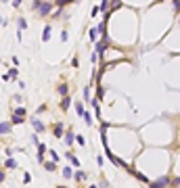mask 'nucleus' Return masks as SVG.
Instances as JSON below:
<instances>
[{"instance_id":"nucleus-1","label":"nucleus","mask_w":180,"mask_h":188,"mask_svg":"<svg viewBox=\"0 0 180 188\" xmlns=\"http://www.w3.org/2000/svg\"><path fill=\"white\" fill-rule=\"evenodd\" d=\"M50 8H52V2H36V11L40 15H48Z\"/></svg>"},{"instance_id":"nucleus-2","label":"nucleus","mask_w":180,"mask_h":188,"mask_svg":"<svg viewBox=\"0 0 180 188\" xmlns=\"http://www.w3.org/2000/svg\"><path fill=\"white\" fill-rule=\"evenodd\" d=\"M11 128H13V123H11V121L0 123V136H2V134H8V132H11Z\"/></svg>"},{"instance_id":"nucleus-3","label":"nucleus","mask_w":180,"mask_h":188,"mask_svg":"<svg viewBox=\"0 0 180 188\" xmlns=\"http://www.w3.org/2000/svg\"><path fill=\"white\" fill-rule=\"evenodd\" d=\"M32 126H34V130H36V132H42V130H44V123H42L38 117H36V119H32Z\"/></svg>"},{"instance_id":"nucleus-4","label":"nucleus","mask_w":180,"mask_h":188,"mask_svg":"<svg viewBox=\"0 0 180 188\" xmlns=\"http://www.w3.org/2000/svg\"><path fill=\"white\" fill-rule=\"evenodd\" d=\"M44 150H46V146L42 142H38V161H40V163L44 161Z\"/></svg>"},{"instance_id":"nucleus-5","label":"nucleus","mask_w":180,"mask_h":188,"mask_svg":"<svg viewBox=\"0 0 180 188\" xmlns=\"http://www.w3.org/2000/svg\"><path fill=\"white\" fill-rule=\"evenodd\" d=\"M63 178H65V180L73 178V169H71V167H65V169H63Z\"/></svg>"},{"instance_id":"nucleus-6","label":"nucleus","mask_w":180,"mask_h":188,"mask_svg":"<svg viewBox=\"0 0 180 188\" xmlns=\"http://www.w3.org/2000/svg\"><path fill=\"white\" fill-rule=\"evenodd\" d=\"M166 184H170V180H168V178H159V180H155V182H153V186H166Z\"/></svg>"},{"instance_id":"nucleus-7","label":"nucleus","mask_w":180,"mask_h":188,"mask_svg":"<svg viewBox=\"0 0 180 188\" xmlns=\"http://www.w3.org/2000/svg\"><path fill=\"white\" fill-rule=\"evenodd\" d=\"M50 32H52V29H50V25H46V27H44V36H42V40H44V42H48V40H50Z\"/></svg>"},{"instance_id":"nucleus-8","label":"nucleus","mask_w":180,"mask_h":188,"mask_svg":"<svg viewBox=\"0 0 180 188\" xmlns=\"http://www.w3.org/2000/svg\"><path fill=\"white\" fill-rule=\"evenodd\" d=\"M65 157H67V159H69V161H71V163H73V165H76V167H80V161H78V159H76V157H73V155H71V153H67V155H65Z\"/></svg>"},{"instance_id":"nucleus-9","label":"nucleus","mask_w":180,"mask_h":188,"mask_svg":"<svg viewBox=\"0 0 180 188\" xmlns=\"http://www.w3.org/2000/svg\"><path fill=\"white\" fill-rule=\"evenodd\" d=\"M98 8H101V11H103V13H107V11H109V0H103V2H101V6H98Z\"/></svg>"},{"instance_id":"nucleus-10","label":"nucleus","mask_w":180,"mask_h":188,"mask_svg":"<svg viewBox=\"0 0 180 188\" xmlns=\"http://www.w3.org/2000/svg\"><path fill=\"white\" fill-rule=\"evenodd\" d=\"M54 136H63V126H61V123L54 126Z\"/></svg>"},{"instance_id":"nucleus-11","label":"nucleus","mask_w":180,"mask_h":188,"mask_svg":"<svg viewBox=\"0 0 180 188\" xmlns=\"http://www.w3.org/2000/svg\"><path fill=\"white\" fill-rule=\"evenodd\" d=\"M4 165H6L8 169H13V167H17V163H15V159H11V157L6 159V163H4Z\"/></svg>"},{"instance_id":"nucleus-12","label":"nucleus","mask_w":180,"mask_h":188,"mask_svg":"<svg viewBox=\"0 0 180 188\" xmlns=\"http://www.w3.org/2000/svg\"><path fill=\"white\" fill-rule=\"evenodd\" d=\"M76 180H86V171H76Z\"/></svg>"},{"instance_id":"nucleus-13","label":"nucleus","mask_w":180,"mask_h":188,"mask_svg":"<svg viewBox=\"0 0 180 188\" xmlns=\"http://www.w3.org/2000/svg\"><path fill=\"white\" fill-rule=\"evenodd\" d=\"M73 140H76V138H73V134H65V142H67L69 146L73 144Z\"/></svg>"},{"instance_id":"nucleus-14","label":"nucleus","mask_w":180,"mask_h":188,"mask_svg":"<svg viewBox=\"0 0 180 188\" xmlns=\"http://www.w3.org/2000/svg\"><path fill=\"white\" fill-rule=\"evenodd\" d=\"M82 117H84V121H86V123H92V117H90V113H86V111H84V113H82Z\"/></svg>"},{"instance_id":"nucleus-15","label":"nucleus","mask_w":180,"mask_h":188,"mask_svg":"<svg viewBox=\"0 0 180 188\" xmlns=\"http://www.w3.org/2000/svg\"><path fill=\"white\" fill-rule=\"evenodd\" d=\"M17 25H19V29H25V27H27V21H25V19H19Z\"/></svg>"},{"instance_id":"nucleus-16","label":"nucleus","mask_w":180,"mask_h":188,"mask_svg":"<svg viewBox=\"0 0 180 188\" xmlns=\"http://www.w3.org/2000/svg\"><path fill=\"white\" fill-rule=\"evenodd\" d=\"M69 102H71V100H69V98H67V94H65V98H63L61 107H63V109H69Z\"/></svg>"},{"instance_id":"nucleus-17","label":"nucleus","mask_w":180,"mask_h":188,"mask_svg":"<svg viewBox=\"0 0 180 188\" xmlns=\"http://www.w3.org/2000/svg\"><path fill=\"white\" fill-rule=\"evenodd\" d=\"M76 111H78V115H82V113H84V105L78 102V105H76Z\"/></svg>"},{"instance_id":"nucleus-18","label":"nucleus","mask_w":180,"mask_h":188,"mask_svg":"<svg viewBox=\"0 0 180 188\" xmlns=\"http://www.w3.org/2000/svg\"><path fill=\"white\" fill-rule=\"evenodd\" d=\"M44 167L48 171H54V161H52V163H44Z\"/></svg>"},{"instance_id":"nucleus-19","label":"nucleus","mask_w":180,"mask_h":188,"mask_svg":"<svg viewBox=\"0 0 180 188\" xmlns=\"http://www.w3.org/2000/svg\"><path fill=\"white\" fill-rule=\"evenodd\" d=\"M59 94H63V96L67 94V86H65V84H63V86H59Z\"/></svg>"},{"instance_id":"nucleus-20","label":"nucleus","mask_w":180,"mask_h":188,"mask_svg":"<svg viewBox=\"0 0 180 188\" xmlns=\"http://www.w3.org/2000/svg\"><path fill=\"white\" fill-rule=\"evenodd\" d=\"M15 113H17V115H21V117H25V109H23V107H19Z\"/></svg>"},{"instance_id":"nucleus-21","label":"nucleus","mask_w":180,"mask_h":188,"mask_svg":"<svg viewBox=\"0 0 180 188\" xmlns=\"http://www.w3.org/2000/svg\"><path fill=\"white\" fill-rule=\"evenodd\" d=\"M88 36H90V40H96V29H90Z\"/></svg>"},{"instance_id":"nucleus-22","label":"nucleus","mask_w":180,"mask_h":188,"mask_svg":"<svg viewBox=\"0 0 180 188\" xmlns=\"http://www.w3.org/2000/svg\"><path fill=\"white\" fill-rule=\"evenodd\" d=\"M50 155H52V161H54V163H57V161H59V155H57V153H54V150H50Z\"/></svg>"},{"instance_id":"nucleus-23","label":"nucleus","mask_w":180,"mask_h":188,"mask_svg":"<svg viewBox=\"0 0 180 188\" xmlns=\"http://www.w3.org/2000/svg\"><path fill=\"white\" fill-rule=\"evenodd\" d=\"M21 2H23V0H15L13 4H15V6H21Z\"/></svg>"},{"instance_id":"nucleus-24","label":"nucleus","mask_w":180,"mask_h":188,"mask_svg":"<svg viewBox=\"0 0 180 188\" xmlns=\"http://www.w3.org/2000/svg\"><path fill=\"white\" fill-rule=\"evenodd\" d=\"M0 182H4V171H0Z\"/></svg>"},{"instance_id":"nucleus-25","label":"nucleus","mask_w":180,"mask_h":188,"mask_svg":"<svg viewBox=\"0 0 180 188\" xmlns=\"http://www.w3.org/2000/svg\"><path fill=\"white\" fill-rule=\"evenodd\" d=\"M2 23H4V19H2V17H0V25H2Z\"/></svg>"}]
</instances>
